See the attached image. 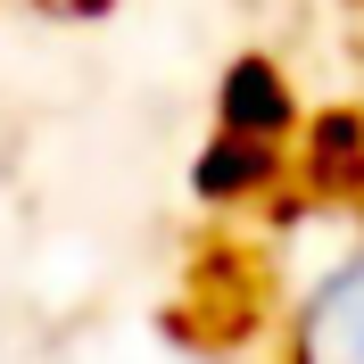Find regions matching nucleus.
Here are the masks:
<instances>
[{
    "instance_id": "1",
    "label": "nucleus",
    "mask_w": 364,
    "mask_h": 364,
    "mask_svg": "<svg viewBox=\"0 0 364 364\" xmlns=\"http://www.w3.org/2000/svg\"><path fill=\"white\" fill-rule=\"evenodd\" d=\"M282 364H364V240L306 282L282 331Z\"/></svg>"
},
{
    "instance_id": "2",
    "label": "nucleus",
    "mask_w": 364,
    "mask_h": 364,
    "mask_svg": "<svg viewBox=\"0 0 364 364\" xmlns=\"http://www.w3.org/2000/svg\"><path fill=\"white\" fill-rule=\"evenodd\" d=\"M298 158L290 141H265V133H232V124H215V133L199 141V158H191V191H199V207H265L273 191H290Z\"/></svg>"
},
{
    "instance_id": "3",
    "label": "nucleus",
    "mask_w": 364,
    "mask_h": 364,
    "mask_svg": "<svg viewBox=\"0 0 364 364\" xmlns=\"http://www.w3.org/2000/svg\"><path fill=\"white\" fill-rule=\"evenodd\" d=\"M215 124H232V133H265V141H298L306 108H298L290 75L273 67L265 50H240V58L215 75Z\"/></svg>"
},
{
    "instance_id": "4",
    "label": "nucleus",
    "mask_w": 364,
    "mask_h": 364,
    "mask_svg": "<svg viewBox=\"0 0 364 364\" xmlns=\"http://www.w3.org/2000/svg\"><path fill=\"white\" fill-rule=\"evenodd\" d=\"M298 182L323 191V199H364V108H323L298 124L290 141Z\"/></svg>"
},
{
    "instance_id": "5",
    "label": "nucleus",
    "mask_w": 364,
    "mask_h": 364,
    "mask_svg": "<svg viewBox=\"0 0 364 364\" xmlns=\"http://www.w3.org/2000/svg\"><path fill=\"white\" fill-rule=\"evenodd\" d=\"M50 9H83V17H91V9H108V0H50Z\"/></svg>"
}]
</instances>
